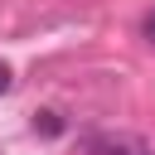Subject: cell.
Masks as SVG:
<instances>
[{
  "label": "cell",
  "instance_id": "obj_3",
  "mask_svg": "<svg viewBox=\"0 0 155 155\" xmlns=\"http://www.w3.org/2000/svg\"><path fill=\"white\" fill-rule=\"evenodd\" d=\"M10 87H15V68H10V63H5V58H0V97H5V92H10Z\"/></svg>",
  "mask_w": 155,
  "mask_h": 155
},
{
  "label": "cell",
  "instance_id": "obj_1",
  "mask_svg": "<svg viewBox=\"0 0 155 155\" xmlns=\"http://www.w3.org/2000/svg\"><path fill=\"white\" fill-rule=\"evenodd\" d=\"M102 155H150L140 140H102Z\"/></svg>",
  "mask_w": 155,
  "mask_h": 155
},
{
  "label": "cell",
  "instance_id": "obj_2",
  "mask_svg": "<svg viewBox=\"0 0 155 155\" xmlns=\"http://www.w3.org/2000/svg\"><path fill=\"white\" fill-rule=\"evenodd\" d=\"M34 131H39V136H58V131H63L58 111H39V116H34Z\"/></svg>",
  "mask_w": 155,
  "mask_h": 155
},
{
  "label": "cell",
  "instance_id": "obj_4",
  "mask_svg": "<svg viewBox=\"0 0 155 155\" xmlns=\"http://www.w3.org/2000/svg\"><path fill=\"white\" fill-rule=\"evenodd\" d=\"M140 29H145V39H150V44H155V10H150V15H145V24H140Z\"/></svg>",
  "mask_w": 155,
  "mask_h": 155
}]
</instances>
